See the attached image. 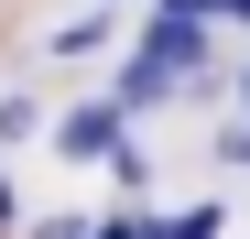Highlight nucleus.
Segmentation results:
<instances>
[{
  "instance_id": "nucleus-6",
  "label": "nucleus",
  "mask_w": 250,
  "mask_h": 239,
  "mask_svg": "<svg viewBox=\"0 0 250 239\" xmlns=\"http://www.w3.org/2000/svg\"><path fill=\"white\" fill-rule=\"evenodd\" d=\"M33 239H87V218H44V228H33Z\"/></svg>"
},
{
  "instance_id": "nucleus-10",
  "label": "nucleus",
  "mask_w": 250,
  "mask_h": 239,
  "mask_svg": "<svg viewBox=\"0 0 250 239\" xmlns=\"http://www.w3.org/2000/svg\"><path fill=\"white\" fill-rule=\"evenodd\" d=\"M218 11H239V22H250V0H218Z\"/></svg>"
},
{
  "instance_id": "nucleus-5",
  "label": "nucleus",
  "mask_w": 250,
  "mask_h": 239,
  "mask_svg": "<svg viewBox=\"0 0 250 239\" xmlns=\"http://www.w3.org/2000/svg\"><path fill=\"white\" fill-rule=\"evenodd\" d=\"M98 44H109V11H87V22H65V33H55L44 55H98Z\"/></svg>"
},
{
  "instance_id": "nucleus-1",
  "label": "nucleus",
  "mask_w": 250,
  "mask_h": 239,
  "mask_svg": "<svg viewBox=\"0 0 250 239\" xmlns=\"http://www.w3.org/2000/svg\"><path fill=\"white\" fill-rule=\"evenodd\" d=\"M142 65H163V76H207V11H163V22L142 33Z\"/></svg>"
},
{
  "instance_id": "nucleus-2",
  "label": "nucleus",
  "mask_w": 250,
  "mask_h": 239,
  "mask_svg": "<svg viewBox=\"0 0 250 239\" xmlns=\"http://www.w3.org/2000/svg\"><path fill=\"white\" fill-rule=\"evenodd\" d=\"M55 152H65V163H98V152H120V98L65 109V120H55Z\"/></svg>"
},
{
  "instance_id": "nucleus-4",
  "label": "nucleus",
  "mask_w": 250,
  "mask_h": 239,
  "mask_svg": "<svg viewBox=\"0 0 250 239\" xmlns=\"http://www.w3.org/2000/svg\"><path fill=\"white\" fill-rule=\"evenodd\" d=\"M163 98H174V76H163V65H131V76H120V109H163Z\"/></svg>"
},
{
  "instance_id": "nucleus-7",
  "label": "nucleus",
  "mask_w": 250,
  "mask_h": 239,
  "mask_svg": "<svg viewBox=\"0 0 250 239\" xmlns=\"http://www.w3.org/2000/svg\"><path fill=\"white\" fill-rule=\"evenodd\" d=\"M87 239H142V218H109V228H87Z\"/></svg>"
},
{
  "instance_id": "nucleus-9",
  "label": "nucleus",
  "mask_w": 250,
  "mask_h": 239,
  "mask_svg": "<svg viewBox=\"0 0 250 239\" xmlns=\"http://www.w3.org/2000/svg\"><path fill=\"white\" fill-rule=\"evenodd\" d=\"M163 11H218V0H163Z\"/></svg>"
},
{
  "instance_id": "nucleus-3",
  "label": "nucleus",
  "mask_w": 250,
  "mask_h": 239,
  "mask_svg": "<svg viewBox=\"0 0 250 239\" xmlns=\"http://www.w3.org/2000/svg\"><path fill=\"white\" fill-rule=\"evenodd\" d=\"M229 228V207L218 196H196V207H163V218H142V239H218Z\"/></svg>"
},
{
  "instance_id": "nucleus-8",
  "label": "nucleus",
  "mask_w": 250,
  "mask_h": 239,
  "mask_svg": "<svg viewBox=\"0 0 250 239\" xmlns=\"http://www.w3.org/2000/svg\"><path fill=\"white\" fill-rule=\"evenodd\" d=\"M11 218H22V207H11V185H0V239H11Z\"/></svg>"
}]
</instances>
